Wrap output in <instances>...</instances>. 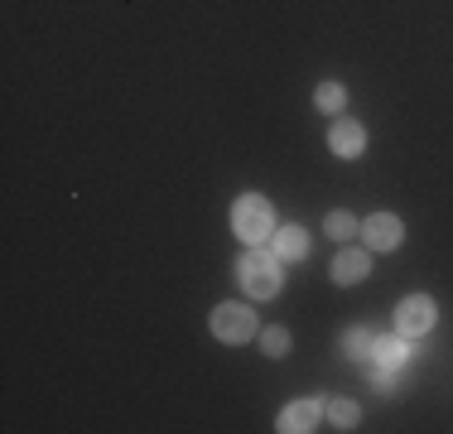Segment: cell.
<instances>
[{
    "mask_svg": "<svg viewBox=\"0 0 453 434\" xmlns=\"http://www.w3.org/2000/svg\"><path fill=\"white\" fill-rule=\"evenodd\" d=\"M232 232L242 236L246 246H265L275 236V213L271 203L261 198V193H246V198H236L232 208Z\"/></svg>",
    "mask_w": 453,
    "mask_h": 434,
    "instance_id": "obj_1",
    "label": "cell"
},
{
    "mask_svg": "<svg viewBox=\"0 0 453 434\" xmlns=\"http://www.w3.org/2000/svg\"><path fill=\"white\" fill-rule=\"evenodd\" d=\"M236 275H242V290L256 299H271L280 290V256L265 252V246H246L242 266H236Z\"/></svg>",
    "mask_w": 453,
    "mask_h": 434,
    "instance_id": "obj_2",
    "label": "cell"
},
{
    "mask_svg": "<svg viewBox=\"0 0 453 434\" xmlns=\"http://www.w3.org/2000/svg\"><path fill=\"white\" fill-rule=\"evenodd\" d=\"M212 333L222 343H246L256 338V314L242 309V304H222V309H212Z\"/></svg>",
    "mask_w": 453,
    "mask_h": 434,
    "instance_id": "obj_3",
    "label": "cell"
},
{
    "mask_svg": "<svg viewBox=\"0 0 453 434\" xmlns=\"http://www.w3.org/2000/svg\"><path fill=\"white\" fill-rule=\"evenodd\" d=\"M429 323H434V304H429L425 295H410L401 309H395V333H405V338L429 333Z\"/></svg>",
    "mask_w": 453,
    "mask_h": 434,
    "instance_id": "obj_4",
    "label": "cell"
},
{
    "mask_svg": "<svg viewBox=\"0 0 453 434\" xmlns=\"http://www.w3.org/2000/svg\"><path fill=\"white\" fill-rule=\"evenodd\" d=\"M362 236L372 252H391V246H401V217L395 213H376L362 222Z\"/></svg>",
    "mask_w": 453,
    "mask_h": 434,
    "instance_id": "obj_5",
    "label": "cell"
},
{
    "mask_svg": "<svg viewBox=\"0 0 453 434\" xmlns=\"http://www.w3.org/2000/svg\"><path fill=\"white\" fill-rule=\"evenodd\" d=\"M362 145H366V130H362L357 121H338V126L328 130V150H333L338 159H357Z\"/></svg>",
    "mask_w": 453,
    "mask_h": 434,
    "instance_id": "obj_6",
    "label": "cell"
},
{
    "mask_svg": "<svg viewBox=\"0 0 453 434\" xmlns=\"http://www.w3.org/2000/svg\"><path fill=\"white\" fill-rule=\"evenodd\" d=\"M323 415V400H295V406H285V415H280V430L285 434H304L314 430Z\"/></svg>",
    "mask_w": 453,
    "mask_h": 434,
    "instance_id": "obj_7",
    "label": "cell"
},
{
    "mask_svg": "<svg viewBox=\"0 0 453 434\" xmlns=\"http://www.w3.org/2000/svg\"><path fill=\"white\" fill-rule=\"evenodd\" d=\"M366 270H372V256L366 252H342L333 260V280H338V285H357Z\"/></svg>",
    "mask_w": 453,
    "mask_h": 434,
    "instance_id": "obj_8",
    "label": "cell"
},
{
    "mask_svg": "<svg viewBox=\"0 0 453 434\" xmlns=\"http://www.w3.org/2000/svg\"><path fill=\"white\" fill-rule=\"evenodd\" d=\"M275 256H280V260H304V256H309L304 227H280V232H275Z\"/></svg>",
    "mask_w": 453,
    "mask_h": 434,
    "instance_id": "obj_9",
    "label": "cell"
},
{
    "mask_svg": "<svg viewBox=\"0 0 453 434\" xmlns=\"http://www.w3.org/2000/svg\"><path fill=\"white\" fill-rule=\"evenodd\" d=\"M410 357H415V353H410L405 333H401V338H376V362H381V367H405Z\"/></svg>",
    "mask_w": 453,
    "mask_h": 434,
    "instance_id": "obj_10",
    "label": "cell"
},
{
    "mask_svg": "<svg viewBox=\"0 0 453 434\" xmlns=\"http://www.w3.org/2000/svg\"><path fill=\"white\" fill-rule=\"evenodd\" d=\"M348 357H352V362L376 357V333H372V329H352V333H348Z\"/></svg>",
    "mask_w": 453,
    "mask_h": 434,
    "instance_id": "obj_11",
    "label": "cell"
},
{
    "mask_svg": "<svg viewBox=\"0 0 453 434\" xmlns=\"http://www.w3.org/2000/svg\"><path fill=\"white\" fill-rule=\"evenodd\" d=\"M323 415H328L338 430H352V425H357V406H352V400H323Z\"/></svg>",
    "mask_w": 453,
    "mask_h": 434,
    "instance_id": "obj_12",
    "label": "cell"
},
{
    "mask_svg": "<svg viewBox=\"0 0 453 434\" xmlns=\"http://www.w3.org/2000/svg\"><path fill=\"white\" fill-rule=\"evenodd\" d=\"M323 232H328L333 236V242H348V236L352 232H357V217H352V213H328V222H323Z\"/></svg>",
    "mask_w": 453,
    "mask_h": 434,
    "instance_id": "obj_13",
    "label": "cell"
},
{
    "mask_svg": "<svg viewBox=\"0 0 453 434\" xmlns=\"http://www.w3.org/2000/svg\"><path fill=\"white\" fill-rule=\"evenodd\" d=\"M314 102L323 106V112H342V102H348V92H342L338 82H323L319 92H314Z\"/></svg>",
    "mask_w": 453,
    "mask_h": 434,
    "instance_id": "obj_14",
    "label": "cell"
},
{
    "mask_svg": "<svg viewBox=\"0 0 453 434\" xmlns=\"http://www.w3.org/2000/svg\"><path fill=\"white\" fill-rule=\"evenodd\" d=\"M261 353H265V357H285V353H289V333H285V329H265V333H261Z\"/></svg>",
    "mask_w": 453,
    "mask_h": 434,
    "instance_id": "obj_15",
    "label": "cell"
},
{
    "mask_svg": "<svg viewBox=\"0 0 453 434\" xmlns=\"http://www.w3.org/2000/svg\"><path fill=\"white\" fill-rule=\"evenodd\" d=\"M395 376H401V367H381L376 362V372H372V382L381 386V391H395Z\"/></svg>",
    "mask_w": 453,
    "mask_h": 434,
    "instance_id": "obj_16",
    "label": "cell"
}]
</instances>
